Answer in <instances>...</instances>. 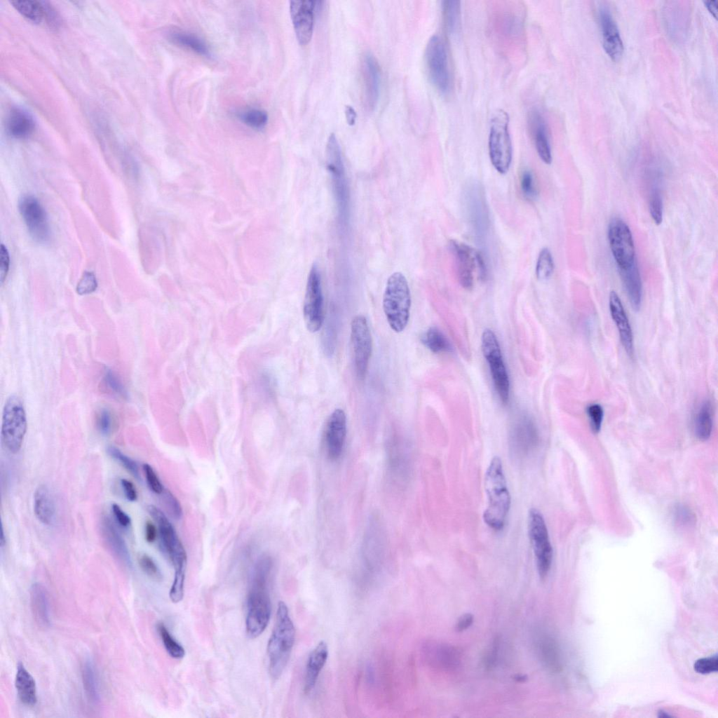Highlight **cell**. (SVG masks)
<instances>
[{"label":"cell","mask_w":718,"mask_h":718,"mask_svg":"<svg viewBox=\"0 0 718 718\" xmlns=\"http://www.w3.org/2000/svg\"><path fill=\"white\" fill-rule=\"evenodd\" d=\"M272 560L268 556L257 562L251 578L247 600L245 628L250 638H256L266 629L271 617L269 579Z\"/></svg>","instance_id":"1"},{"label":"cell","mask_w":718,"mask_h":718,"mask_svg":"<svg viewBox=\"0 0 718 718\" xmlns=\"http://www.w3.org/2000/svg\"><path fill=\"white\" fill-rule=\"evenodd\" d=\"M485 489L487 506L483 513V520L490 528L500 531L504 527L510 508L511 498L502 461L499 456H494L487 468Z\"/></svg>","instance_id":"2"},{"label":"cell","mask_w":718,"mask_h":718,"mask_svg":"<svg viewBox=\"0 0 718 718\" xmlns=\"http://www.w3.org/2000/svg\"><path fill=\"white\" fill-rule=\"evenodd\" d=\"M147 510L158 525L161 546L174 567V580L169 595L171 601L177 603L184 596L187 554L175 529L163 512L153 505L149 506Z\"/></svg>","instance_id":"3"},{"label":"cell","mask_w":718,"mask_h":718,"mask_svg":"<svg viewBox=\"0 0 718 718\" xmlns=\"http://www.w3.org/2000/svg\"><path fill=\"white\" fill-rule=\"evenodd\" d=\"M295 639V628L285 602L278 604L275 624L267 644L269 674L278 679L290 657Z\"/></svg>","instance_id":"4"},{"label":"cell","mask_w":718,"mask_h":718,"mask_svg":"<svg viewBox=\"0 0 718 718\" xmlns=\"http://www.w3.org/2000/svg\"><path fill=\"white\" fill-rule=\"evenodd\" d=\"M411 295L407 280L400 272L392 273L388 278L383 297V309L391 328L401 332L409 318Z\"/></svg>","instance_id":"5"},{"label":"cell","mask_w":718,"mask_h":718,"mask_svg":"<svg viewBox=\"0 0 718 718\" xmlns=\"http://www.w3.org/2000/svg\"><path fill=\"white\" fill-rule=\"evenodd\" d=\"M508 123V114L501 109L495 112L491 120L489 158L494 168L500 174H506L512 162L513 149Z\"/></svg>","instance_id":"6"},{"label":"cell","mask_w":718,"mask_h":718,"mask_svg":"<svg viewBox=\"0 0 718 718\" xmlns=\"http://www.w3.org/2000/svg\"><path fill=\"white\" fill-rule=\"evenodd\" d=\"M463 203L467 222L474 237L482 242L489 230V210L483 188L477 182L468 183L463 194Z\"/></svg>","instance_id":"7"},{"label":"cell","mask_w":718,"mask_h":718,"mask_svg":"<svg viewBox=\"0 0 718 718\" xmlns=\"http://www.w3.org/2000/svg\"><path fill=\"white\" fill-rule=\"evenodd\" d=\"M27 431V419L21 400L15 395L6 401L3 410L1 437L6 449L18 453L21 449Z\"/></svg>","instance_id":"8"},{"label":"cell","mask_w":718,"mask_h":718,"mask_svg":"<svg viewBox=\"0 0 718 718\" xmlns=\"http://www.w3.org/2000/svg\"><path fill=\"white\" fill-rule=\"evenodd\" d=\"M481 341L495 390L501 402L506 405L510 398V380L498 339L492 330L487 329L482 334Z\"/></svg>","instance_id":"9"},{"label":"cell","mask_w":718,"mask_h":718,"mask_svg":"<svg viewBox=\"0 0 718 718\" xmlns=\"http://www.w3.org/2000/svg\"><path fill=\"white\" fill-rule=\"evenodd\" d=\"M425 60L428 77L433 86L440 93L448 94L451 90L452 78L447 49L440 36L434 35L429 39L426 48Z\"/></svg>","instance_id":"10"},{"label":"cell","mask_w":718,"mask_h":718,"mask_svg":"<svg viewBox=\"0 0 718 718\" xmlns=\"http://www.w3.org/2000/svg\"><path fill=\"white\" fill-rule=\"evenodd\" d=\"M528 535L536 557L539 576L544 578L551 567L553 548L544 517L536 508H531L529 512Z\"/></svg>","instance_id":"11"},{"label":"cell","mask_w":718,"mask_h":718,"mask_svg":"<svg viewBox=\"0 0 718 718\" xmlns=\"http://www.w3.org/2000/svg\"><path fill=\"white\" fill-rule=\"evenodd\" d=\"M326 163L330 175L336 203L339 215L345 219L347 215L349 194L341 149L334 133H331L326 144Z\"/></svg>","instance_id":"12"},{"label":"cell","mask_w":718,"mask_h":718,"mask_svg":"<svg viewBox=\"0 0 718 718\" xmlns=\"http://www.w3.org/2000/svg\"><path fill=\"white\" fill-rule=\"evenodd\" d=\"M449 250L454 258L458 280L461 285L471 289L474 283V271H478L479 277L485 280L487 270L482 255L465 243L456 241L449 242Z\"/></svg>","instance_id":"13"},{"label":"cell","mask_w":718,"mask_h":718,"mask_svg":"<svg viewBox=\"0 0 718 718\" xmlns=\"http://www.w3.org/2000/svg\"><path fill=\"white\" fill-rule=\"evenodd\" d=\"M303 313L307 330L318 331L323 323L324 311L321 276L316 264H313L308 276Z\"/></svg>","instance_id":"14"},{"label":"cell","mask_w":718,"mask_h":718,"mask_svg":"<svg viewBox=\"0 0 718 718\" xmlns=\"http://www.w3.org/2000/svg\"><path fill=\"white\" fill-rule=\"evenodd\" d=\"M608 238L613 257L618 268L631 265L635 259L632 232L621 218H613L608 226Z\"/></svg>","instance_id":"15"},{"label":"cell","mask_w":718,"mask_h":718,"mask_svg":"<svg viewBox=\"0 0 718 718\" xmlns=\"http://www.w3.org/2000/svg\"><path fill=\"white\" fill-rule=\"evenodd\" d=\"M351 339L356 374L360 379H363L372 353L371 333L364 316L357 315L353 318L351 323Z\"/></svg>","instance_id":"16"},{"label":"cell","mask_w":718,"mask_h":718,"mask_svg":"<svg viewBox=\"0 0 718 718\" xmlns=\"http://www.w3.org/2000/svg\"><path fill=\"white\" fill-rule=\"evenodd\" d=\"M19 210L28 231L37 242L45 243L50 238L47 215L40 202L32 196H23L19 201Z\"/></svg>","instance_id":"17"},{"label":"cell","mask_w":718,"mask_h":718,"mask_svg":"<svg viewBox=\"0 0 718 718\" xmlns=\"http://www.w3.org/2000/svg\"><path fill=\"white\" fill-rule=\"evenodd\" d=\"M538 433L534 422L528 416L518 418L511 427L509 445L512 452L518 456L529 454L537 446Z\"/></svg>","instance_id":"18"},{"label":"cell","mask_w":718,"mask_h":718,"mask_svg":"<svg viewBox=\"0 0 718 718\" xmlns=\"http://www.w3.org/2000/svg\"><path fill=\"white\" fill-rule=\"evenodd\" d=\"M346 438V416L342 409H335L330 415L325 430L324 441L327 457L335 461L343 452Z\"/></svg>","instance_id":"19"},{"label":"cell","mask_w":718,"mask_h":718,"mask_svg":"<svg viewBox=\"0 0 718 718\" xmlns=\"http://www.w3.org/2000/svg\"><path fill=\"white\" fill-rule=\"evenodd\" d=\"M317 1H291L290 13L298 42L307 44L311 39L314 26V15Z\"/></svg>","instance_id":"20"},{"label":"cell","mask_w":718,"mask_h":718,"mask_svg":"<svg viewBox=\"0 0 718 718\" xmlns=\"http://www.w3.org/2000/svg\"><path fill=\"white\" fill-rule=\"evenodd\" d=\"M598 13L604 49L612 60L618 61L623 55V43L617 25L607 6L600 7Z\"/></svg>","instance_id":"21"},{"label":"cell","mask_w":718,"mask_h":718,"mask_svg":"<svg viewBox=\"0 0 718 718\" xmlns=\"http://www.w3.org/2000/svg\"><path fill=\"white\" fill-rule=\"evenodd\" d=\"M362 69L365 106L369 111H372L379 98L381 69L377 59L372 53H367L364 55Z\"/></svg>","instance_id":"22"},{"label":"cell","mask_w":718,"mask_h":718,"mask_svg":"<svg viewBox=\"0 0 718 718\" xmlns=\"http://www.w3.org/2000/svg\"><path fill=\"white\" fill-rule=\"evenodd\" d=\"M609 306L611 318L618 328L621 344L627 354L632 357L634 353L632 328L621 300L615 291L609 294Z\"/></svg>","instance_id":"23"},{"label":"cell","mask_w":718,"mask_h":718,"mask_svg":"<svg viewBox=\"0 0 718 718\" xmlns=\"http://www.w3.org/2000/svg\"><path fill=\"white\" fill-rule=\"evenodd\" d=\"M528 124L536 149L541 160L546 164L552 162L549 133L545 118L538 110L529 113Z\"/></svg>","instance_id":"24"},{"label":"cell","mask_w":718,"mask_h":718,"mask_svg":"<svg viewBox=\"0 0 718 718\" xmlns=\"http://www.w3.org/2000/svg\"><path fill=\"white\" fill-rule=\"evenodd\" d=\"M620 276L632 308L639 310L642 302V283L637 260L631 265L618 268Z\"/></svg>","instance_id":"25"},{"label":"cell","mask_w":718,"mask_h":718,"mask_svg":"<svg viewBox=\"0 0 718 718\" xmlns=\"http://www.w3.org/2000/svg\"><path fill=\"white\" fill-rule=\"evenodd\" d=\"M328 657L327 643L321 641L309 654L306 666L304 691L310 693L314 688L319 675Z\"/></svg>","instance_id":"26"},{"label":"cell","mask_w":718,"mask_h":718,"mask_svg":"<svg viewBox=\"0 0 718 718\" xmlns=\"http://www.w3.org/2000/svg\"><path fill=\"white\" fill-rule=\"evenodd\" d=\"M32 612L35 621L42 628L50 623V605L46 588L40 583H34L30 590Z\"/></svg>","instance_id":"27"},{"label":"cell","mask_w":718,"mask_h":718,"mask_svg":"<svg viewBox=\"0 0 718 718\" xmlns=\"http://www.w3.org/2000/svg\"><path fill=\"white\" fill-rule=\"evenodd\" d=\"M6 129L13 137L27 138L34 130L35 123L32 116L26 111L14 108L8 113L6 118Z\"/></svg>","instance_id":"28"},{"label":"cell","mask_w":718,"mask_h":718,"mask_svg":"<svg viewBox=\"0 0 718 718\" xmlns=\"http://www.w3.org/2000/svg\"><path fill=\"white\" fill-rule=\"evenodd\" d=\"M15 686L20 701L28 706H33L37 701L36 686L33 677L22 663H18L15 678Z\"/></svg>","instance_id":"29"},{"label":"cell","mask_w":718,"mask_h":718,"mask_svg":"<svg viewBox=\"0 0 718 718\" xmlns=\"http://www.w3.org/2000/svg\"><path fill=\"white\" fill-rule=\"evenodd\" d=\"M34 510L37 519L44 524H50L55 517L54 501L48 487L39 485L34 494Z\"/></svg>","instance_id":"30"},{"label":"cell","mask_w":718,"mask_h":718,"mask_svg":"<svg viewBox=\"0 0 718 718\" xmlns=\"http://www.w3.org/2000/svg\"><path fill=\"white\" fill-rule=\"evenodd\" d=\"M102 531L105 541L114 554L124 564L130 566V557L125 541L107 517L102 522Z\"/></svg>","instance_id":"31"},{"label":"cell","mask_w":718,"mask_h":718,"mask_svg":"<svg viewBox=\"0 0 718 718\" xmlns=\"http://www.w3.org/2000/svg\"><path fill=\"white\" fill-rule=\"evenodd\" d=\"M695 433L700 440H707L712 430V408L710 401L703 402L695 415Z\"/></svg>","instance_id":"32"},{"label":"cell","mask_w":718,"mask_h":718,"mask_svg":"<svg viewBox=\"0 0 718 718\" xmlns=\"http://www.w3.org/2000/svg\"><path fill=\"white\" fill-rule=\"evenodd\" d=\"M81 676L84 691L88 700L93 705L100 703V695L94 666L90 661H86L81 667Z\"/></svg>","instance_id":"33"},{"label":"cell","mask_w":718,"mask_h":718,"mask_svg":"<svg viewBox=\"0 0 718 718\" xmlns=\"http://www.w3.org/2000/svg\"><path fill=\"white\" fill-rule=\"evenodd\" d=\"M442 8L443 21L447 32L451 35L457 34L461 27L460 1H443Z\"/></svg>","instance_id":"34"},{"label":"cell","mask_w":718,"mask_h":718,"mask_svg":"<svg viewBox=\"0 0 718 718\" xmlns=\"http://www.w3.org/2000/svg\"><path fill=\"white\" fill-rule=\"evenodd\" d=\"M171 41L187 48L198 55L208 57L210 50L208 45L197 36L184 32H173L170 34Z\"/></svg>","instance_id":"35"},{"label":"cell","mask_w":718,"mask_h":718,"mask_svg":"<svg viewBox=\"0 0 718 718\" xmlns=\"http://www.w3.org/2000/svg\"><path fill=\"white\" fill-rule=\"evenodd\" d=\"M13 6L25 18L39 23L46 16V4L36 1H12Z\"/></svg>","instance_id":"36"},{"label":"cell","mask_w":718,"mask_h":718,"mask_svg":"<svg viewBox=\"0 0 718 718\" xmlns=\"http://www.w3.org/2000/svg\"><path fill=\"white\" fill-rule=\"evenodd\" d=\"M423 344L435 353L448 351L450 345L445 335L436 327L427 330L421 338Z\"/></svg>","instance_id":"37"},{"label":"cell","mask_w":718,"mask_h":718,"mask_svg":"<svg viewBox=\"0 0 718 718\" xmlns=\"http://www.w3.org/2000/svg\"><path fill=\"white\" fill-rule=\"evenodd\" d=\"M555 264L550 250L548 248H542L536 264V278L541 280L548 279L552 276Z\"/></svg>","instance_id":"38"},{"label":"cell","mask_w":718,"mask_h":718,"mask_svg":"<svg viewBox=\"0 0 718 718\" xmlns=\"http://www.w3.org/2000/svg\"><path fill=\"white\" fill-rule=\"evenodd\" d=\"M158 631L168 653L176 659L183 658L185 654L184 649L174 639L163 623L158 625Z\"/></svg>","instance_id":"39"},{"label":"cell","mask_w":718,"mask_h":718,"mask_svg":"<svg viewBox=\"0 0 718 718\" xmlns=\"http://www.w3.org/2000/svg\"><path fill=\"white\" fill-rule=\"evenodd\" d=\"M239 119L245 125L254 129H262L267 123L268 115L261 109H250L238 114Z\"/></svg>","instance_id":"40"},{"label":"cell","mask_w":718,"mask_h":718,"mask_svg":"<svg viewBox=\"0 0 718 718\" xmlns=\"http://www.w3.org/2000/svg\"><path fill=\"white\" fill-rule=\"evenodd\" d=\"M520 187L522 194L527 200L534 201L538 194L536 179L533 172L529 169L524 170L520 175Z\"/></svg>","instance_id":"41"},{"label":"cell","mask_w":718,"mask_h":718,"mask_svg":"<svg viewBox=\"0 0 718 718\" xmlns=\"http://www.w3.org/2000/svg\"><path fill=\"white\" fill-rule=\"evenodd\" d=\"M649 207L650 215L656 225L663 221V201L658 187H653L649 196Z\"/></svg>","instance_id":"42"},{"label":"cell","mask_w":718,"mask_h":718,"mask_svg":"<svg viewBox=\"0 0 718 718\" xmlns=\"http://www.w3.org/2000/svg\"><path fill=\"white\" fill-rule=\"evenodd\" d=\"M107 453L110 456L119 462L134 477H139L138 466L132 459L123 454L121 451L114 446H110L107 448Z\"/></svg>","instance_id":"43"},{"label":"cell","mask_w":718,"mask_h":718,"mask_svg":"<svg viewBox=\"0 0 718 718\" xmlns=\"http://www.w3.org/2000/svg\"><path fill=\"white\" fill-rule=\"evenodd\" d=\"M114 418L111 412L106 407L101 408L96 416V426L99 432L104 436L109 435L113 428Z\"/></svg>","instance_id":"44"},{"label":"cell","mask_w":718,"mask_h":718,"mask_svg":"<svg viewBox=\"0 0 718 718\" xmlns=\"http://www.w3.org/2000/svg\"><path fill=\"white\" fill-rule=\"evenodd\" d=\"M102 382L104 387H105L109 393L121 397L126 396V393L123 386L118 377H117L111 370H107L105 371Z\"/></svg>","instance_id":"45"},{"label":"cell","mask_w":718,"mask_h":718,"mask_svg":"<svg viewBox=\"0 0 718 718\" xmlns=\"http://www.w3.org/2000/svg\"><path fill=\"white\" fill-rule=\"evenodd\" d=\"M586 414L592 431L597 433L600 431L604 417V409L597 403H592L586 407Z\"/></svg>","instance_id":"46"},{"label":"cell","mask_w":718,"mask_h":718,"mask_svg":"<svg viewBox=\"0 0 718 718\" xmlns=\"http://www.w3.org/2000/svg\"><path fill=\"white\" fill-rule=\"evenodd\" d=\"M138 562L142 571L148 576L155 581L161 580V573L154 560L149 555L147 554L140 555L138 557Z\"/></svg>","instance_id":"47"},{"label":"cell","mask_w":718,"mask_h":718,"mask_svg":"<svg viewBox=\"0 0 718 718\" xmlns=\"http://www.w3.org/2000/svg\"><path fill=\"white\" fill-rule=\"evenodd\" d=\"M540 652L541 658L546 664L553 668L555 665L556 653L554 644L548 638L542 639L540 642Z\"/></svg>","instance_id":"48"},{"label":"cell","mask_w":718,"mask_h":718,"mask_svg":"<svg viewBox=\"0 0 718 718\" xmlns=\"http://www.w3.org/2000/svg\"><path fill=\"white\" fill-rule=\"evenodd\" d=\"M97 286V280L93 273L86 271L76 286L78 294L83 295L93 292Z\"/></svg>","instance_id":"49"},{"label":"cell","mask_w":718,"mask_h":718,"mask_svg":"<svg viewBox=\"0 0 718 718\" xmlns=\"http://www.w3.org/2000/svg\"><path fill=\"white\" fill-rule=\"evenodd\" d=\"M693 668L695 671L703 675L717 672L718 668L717 655L697 660L694 663Z\"/></svg>","instance_id":"50"},{"label":"cell","mask_w":718,"mask_h":718,"mask_svg":"<svg viewBox=\"0 0 718 718\" xmlns=\"http://www.w3.org/2000/svg\"><path fill=\"white\" fill-rule=\"evenodd\" d=\"M143 470L149 489L155 494H162L163 487L153 468L148 463H144Z\"/></svg>","instance_id":"51"},{"label":"cell","mask_w":718,"mask_h":718,"mask_svg":"<svg viewBox=\"0 0 718 718\" xmlns=\"http://www.w3.org/2000/svg\"><path fill=\"white\" fill-rule=\"evenodd\" d=\"M163 500L172 517L180 519L182 515V508L177 499L169 490H163Z\"/></svg>","instance_id":"52"},{"label":"cell","mask_w":718,"mask_h":718,"mask_svg":"<svg viewBox=\"0 0 718 718\" xmlns=\"http://www.w3.org/2000/svg\"><path fill=\"white\" fill-rule=\"evenodd\" d=\"M9 263L10 259L8 252L6 246L1 244L0 250V280L1 283L4 281L7 276L9 269Z\"/></svg>","instance_id":"53"},{"label":"cell","mask_w":718,"mask_h":718,"mask_svg":"<svg viewBox=\"0 0 718 718\" xmlns=\"http://www.w3.org/2000/svg\"><path fill=\"white\" fill-rule=\"evenodd\" d=\"M111 510L116 521L121 526L128 527L130 524L131 521L130 517L118 505L114 503L111 506Z\"/></svg>","instance_id":"54"},{"label":"cell","mask_w":718,"mask_h":718,"mask_svg":"<svg viewBox=\"0 0 718 718\" xmlns=\"http://www.w3.org/2000/svg\"><path fill=\"white\" fill-rule=\"evenodd\" d=\"M121 485L126 499L130 501H135L137 499V494L133 482L127 479H121Z\"/></svg>","instance_id":"55"},{"label":"cell","mask_w":718,"mask_h":718,"mask_svg":"<svg viewBox=\"0 0 718 718\" xmlns=\"http://www.w3.org/2000/svg\"><path fill=\"white\" fill-rule=\"evenodd\" d=\"M473 616L470 614H466L463 615L458 621L456 630L458 632L463 631L467 629L473 623Z\"/></svg>","instance_id":"56"},{"label":"cell","mask_w":718,"mask_h":718,"mask_svg":"<svg viewBox=\"0 0 718 718\" xmlns=\"http://www.w3.org/2000/svg\"><path fill=\"white\" fill-rule=\"evenodd\" d=\"M157 536V531L156 526L151 522L148 521L145 525V538L147 542L153 543Z\"/></svg>","instance_id":"57"},{"label":"cell","mask_w":718,"mask_h":718,"mask_svg":"<svg viewBox=\"0 0 718 718\" xmlns=\"http://www.w3.org/2000/svg\"><path fill=\"white\" fill-rule=\"evenodd\" d=\"M345 114L348 124L350 126L354 125L356 118V113L354 109L351 106H346L345 108Z\"/></svg>","instance_id":"58"},{"label":"cell","mask_w":718,"mask_h":718,"mask_svg":"<svg viewBox=\"0 0 718 718\" xmlns=\"http://www.w3.org/2000/svg\"><path fill=\"white\" fill-rule=\"evenodd\" d=\"M705 7L708 11L712 14L714 18H717V4L718 1H703Z\"/></svg>","instance_id":"59"},{"label":"cell","mask_w":718,"mask_h":718,"mask_svg":"<svg viewBox=\"0 0 718 718\" xmlns=\"http://www.w3.org/2000/svg\"><path fill=\"white\" fill-rule=\"evenodd\" d=\"M0 543H1V547H4V546L6 543V538H5L4 531V527H3L2 524H1V542Z\"/></svg>","instance_id":"60"},{"label":"cell","mask_w":718,"mask_h":718,"mask_svg":"<svg viewBox=\"0 0 718 718\" xmlns=\"http://www.w3.org/2000/svg\"><path fill=\"white\" fill-rule=\"evenodd\" d=\"M525 678H526V677L524 675H520V676L517 675V677L516 679H517V681L523 682V681H524L526 679Z\"/></svg>","instance_id":"61"}]
</instances>
